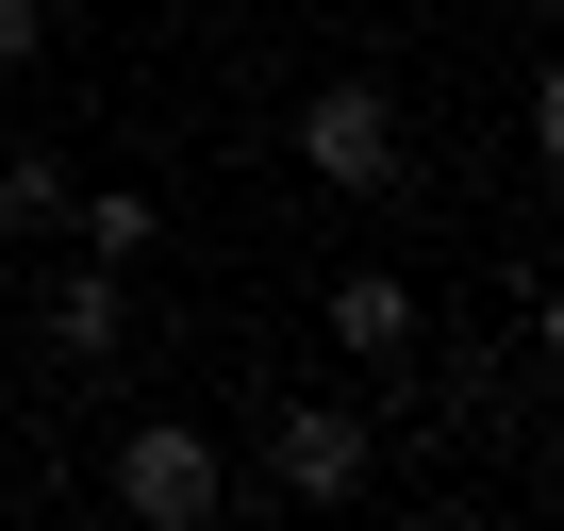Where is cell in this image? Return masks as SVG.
<instances>
[{"instance_id": "obj_8", "label": "cell", "mask_w": 564, "mask_h": 531, "mask_svg": "<svg viewBox=\"0 0 564 531\" xmlns=\"http://www.w3.org/2000/svg\"><path fill=\"white\" fill-rule=\"evenodd\" d=\"M531 166H547V183H564V51H547V67H531Z\"/></svg>"}, {"instance_id": "obj_2", "label": "cell", "mask_w": 564, "mask_h": 531, "mask_svg": "<svg viewBox=\"0 0 564 531\" xmlns=\"http://www.w3.org/2000/svg\"><path fill=\"white\" fill-rule=\"evenodd\" d=\"M300 166H316L333 199H399V100H382V84H316V100H300Z\"/></svg>"}, {"instance_id": "obj_10", "label": "cell", "mask_w": 564, "mask_h": 531, "mask_svg": "<svg viewBox=\"0 0 564 531\" xmlns=\"http://www.w3.org/2000/svg\"><path fill=\"white\" fill-rule=\"evenodd\" d=\"M531 349H547V366H564V283H547V300H531Z\"/></svg>"}, {"instance_id": "obj_3", "label": "cell", "mask_w": 564, "mask_h": 531, "mask_svg": "<svg viewBox=\"0 0 564 531\" xmlns=\"http://www.w3.org/2000/svg\"><path fill=\"white\" fill-rule=\"evenodd\" d=\"M265 481L282 498H349L366 481V415L349 399H265Z\"/></svg>"}, {"instance_id": "obj_5", "label": "cell", "mask_w": 564, "mask_h": 531, "mask_svg": "<svg viewBox=\"0 0 564 531\" xmlns=\"http://www.w3.org/2000/svg\"><path fill=\"white\" fill-rule=\"evenodd\" d=\"M117 333H133V300L100 283V266H84V283H51V349H67V366H117Z\"/></svg>"}, {"instance_id": "obj_1", "label": "cell", "mask_w": 564, "mask_h": 531, "mask_svg": "<svg viewBox=\"0 0 564 531\" xmlns=\"http://www.w3.org/2000/svg\"><path fill=\"white\" fill-rule=\"evenodd\" d=\"M117 514H133V531H216V514H232L216 432H199V415H133V432H117Z\"/></svg>"}, {"instance_id": "obj_9", "label": "cell", "mask_w": 564, "mask_h": 531, "mask_svg": "<svg viewBox=\"0 0 564 531\" xmlns=\"http://www.w3.org/2000/svg\"><path fill=\"white\" fill-rule=\"evenodd\" d=\"M34 34H51V18H34V0H0V67H18V51H34Z\"/></svg>"}, {"instance_id": "obj_6", "label": "cell", "mask_w": 564, "mask_h": 531, "mask_svg": "<svg viewBox=\"0 0 564 531\" xmlns=\"http://www.w3.org/2000/svg\"><path fill=\"white\" fill-rule=\"evenodd\" d=\"M150 232H166V216H150V199H133V183H100V199H84V249H100V266H133V249H150Z\"/></svg>"}, {"instance_id": "obj_7", "label": "cell", "mask_w": 564, "mask_h": 531, "mask_svg": "<svg viewBox=\"0 0 564 531\" xmlns=\"http://www.w3.org/2000/svg\"><path fill=\"white\" fill-rule=\"evenodd\" d=\"M0 216H18V232H51V216H67V166H51V150H18V166H0Z\"/></svg>"}, {"instance_id": "obj_4", "label": "cell", "mask_w": 564, "mask_h": 531, "mask_svg": "<svg viewBox=\"0 0 564 531\" xmlns=\"http://www.w3.org/2000/svg\"><path fill=\"white\" fill-rule=\"evenodd\" d=\"M333 349H349V366H399V349H415V283L349 266V283H333Z\"/></svg>"}]
</instances>
